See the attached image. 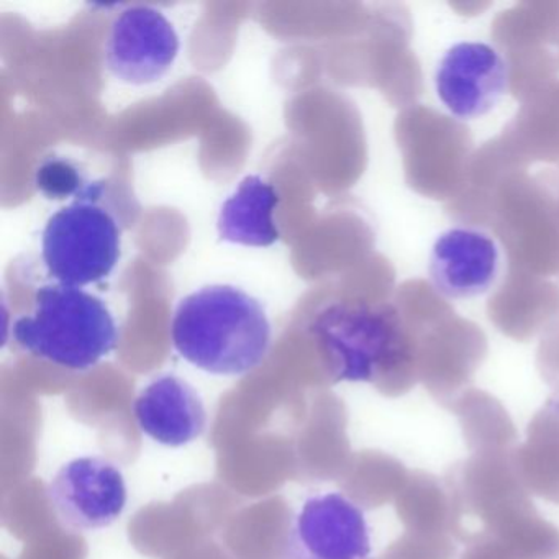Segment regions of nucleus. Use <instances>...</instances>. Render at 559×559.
<instances>
[{
	"instance_id": "nucleus-5",
	"label": "nucleus",
	"mask_w": 559,
	"mask_h": 559,
	"mask_svg": "<svg viewBox=\"0 0 559 559\" xmlns=\"http://www.w3.org/2000/svg\"><path fill=\"white\" fill-rule=\"evenodd\" d=\"M47 497L64 530L93 532L107 528L126 510V477L106 457H76L55 474Z\"/></svg>"
},
{
	"instance_id": "nucleus-4",
	"label": "nucleus",
	"mask_w": 559,
	"mask_h": 559,
	"mask_svg": "<svg viewBox=\"0 0 559 559\" xmlns=\"http://www.w3.org/2000/svg\"><path fill=\"white\" fill-rule=\"evenodd\" d=\"M41 258L57 283L74 287L99 283L119 263V224L99 202H71L48 218Z\"/></svg>"
},
{
	"instance_id": "nucleus-10",
	"label": "nucleus",
	"mask_w": 559,
	"mask_h": 559,
	"mask_svg": "<svg viewBox=\"0 0 559 559\" xmlns=\"http://www.w3.org/2000/svg\"><path fill=\"white\" fill-rule=\"evenodd\" d=\"M133 417L146 437L171 448L192 443L207 428L201 395L175 374L158 376L142 389L133 402Z\"/></svg>"
},
{
	"instance_id": "nucleus-11",
	"label": "nucleus",
	"mask_w": 559,
	"mask_h": 559,
	"mask_svg": "<svg viewBox=\"0 0 559 559\" xmlns=\"http://www.w3.org/2000/svg\"><path fill=\"white\" fill-rule=\"evenodd\" d=\"M280 192L261 176H248L224 202L217 228L222 240L245 247H271L280 240L276 214Z\"/></svg>"
},
{
	"instance_id": "nucleus-9",
	"label": "nucleus",
	"mask_w": 559,
	"mask_h": 559,
	"mask_svg": "<svg viewBox=\"0 0 559 559\" xmlns=\"http://www.w3.org/2000/svg\"><path fill=\"white\" fill-rule=\"evenodd\" d=\"M502 270V253L492 235L457 225L438 235L428 257L431 286L448 300H469L492 289Z\"/></svg>"
},
{
	"instance_id": "nucleus-12",
	"label": "nucleus",
	"mask_w": 559,
	"mask_h": 559,
	"mask_svg": "<svg viewBox=\"0 0 559 559\" xmlns=\"http://www.w3.org/2000/svg\"><path fill=\"white\" fill-rule=\"evenodd\" d=\"M513 456L528 492L559 503V391L535 415L525 444Z\"/></svg>"
},
{
	"instance_id": "nucleus-7",
	"label": "nucleus",
	"mask_w": 559,
	"mask_h": 559,
	"mask_svg": "<svg viewBox=\"0 0 559 559\" xmlns=\"http://www.w3.org/2000/svg\"><path fill=\"white\" fill-rule=\"evenodd\" d=\"M179 47L178 34L163 12L150 5H130L110 25L104 61L117 80L145 86L171 70Z\"/></svg>"
},
{
	"instance_id": "nucleus-2",
	"label": "nucleus",
	"mask_w": 559,
	"mask_h": 559,
	"mask_svg": "<svg viewBox=\"0 0 559 559\" xmlns=\"http://www.w3.org/2000/svg\"><path fill=\"white\" fill-rule=\"evenodd\" d=\"M270 319L260 300L235 286L202 287L179 302L171 322L176 352L202 371L245 376L270 355Z\"/></svg>"
},
{
	"instance_id": "nucleus-13",
	"label": "nucleus",
	"mask_w": 559,
	"mask_h": 559,
	"mask_svg": "<svg viewBox=\"0 0 559 559\" xmlns=\"http://www.w3.org/2000/svg\"><path fill=\"white\" fill-rule=\"evenodd\" d=\"M35 185L45 198L55 201L100 202L106 191L103 181H90L76 163L61 156H48L40 163Z\"/></svg>"
},
{
	"instance_id": "nucleus-1",
	"label": "nucleus",
	"mask_w": 559,
	"mask_h": 559,
	"mask_svg": "<svg viewBox=\"0 0 559 559\" xmlns=\"http://www.w3.org/2000/svg\"><path fill=\"white\" fill-rule=\"evenodd\" d=\"M309 333L330 382H368L389 395L415 382V346L404 319L389 304L340 300L323 307Z\"/></svg>"
},
{
	"instance_id": "nucleus-6",
	"label": "nucleus",
	"mask_w": 559,
	"mask_h": 559,
	"mask_svg": "<svg viewBox=\"0 0 559 559\" xmlns=\"http://www.w3.org/2000/svg\"><path fill=\"white\" fill-rule=\"evenodd\" d=\"M509 63L493 45L460 41L444 51L435 70V93L460 120L492 112L509 90Z\"/></svg>"
},
{
	"instance_id": "nucleus-8",
	"label": "nucleus",
	"mask_w": 559,
	"mask_h": 559,
	"mask_svg": "<svg viewBox=\"0 0 559 559\" xmlns=\"http://www.w3.org/2000/svg\"><path fill=\"white\" fill-rule=\"evenodd\" d=\"M369 555L365 512L340 492L307 499L287 536L286 559H368Z\"/></svg>"
},
{
	"instance_id": "nucleus-3",
	"label": "nucleus",
	"mask_w": 559,
	"mask_h": 559,
	"mask_svg": "<svg viewBox=\"0 0 559 559\" xmlns=\"http://www.w3.org/2000/svg\"><path fill=\"white\" fill-rule=\"evenodd\" d=\"M35 307L12 325L19 349L70 371H90L116 349L119 329L99 297L81 287L48 284Z\"/></svg>"
}]
</instances>
